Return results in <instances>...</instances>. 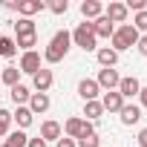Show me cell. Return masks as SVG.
Returning a JSON list of instances; mask_svg holds the SVG:
<instances>
[{"label":"cell","mask_w":147,"mask_h":147,"mask_svg":"<svg viewBox=\"0 0 147 147\" xmlns=\"http://www.w3.org/2000/svg\"><path fill=\"white\" fill-rule=\"evenodd\" d=\"M69 49H72V35H69L66 29H58V32L52 35V40L46 43V49H43V61H46V63H58V61L66 58Z\"/></svg>","instance_id":"obj_1"},{"label":"cell","mask_w":147,"mask_h":147,"mask_svg":"<svg viewBox=\"0 0 147 147\" xmlns=\"http://www.w3.org/2000/svg\"><path fill=\"white\" fill-rule=\"evenodd\" d=\"M138 38H141V35L136 32V26H133V23H121V26H115V32H113V38H110V43H113L110 49L121 55V52L133 49V46L138 43Z\"/></svg>","instance_id":"obj_2"},{"label":"cell","mask_w":147,"mask_h":147,"mask_svg":"<svg viewBox=\"0 0 147 147\" xmlns=\"http://www.w3.org/2000/svg\"><path fill=\"white\" fill-rule=\"evenodd\" d=\"M69 35H72V43H75L78 49H84V52H98V38H95V29H92L90 20L78 23Z\"/></svg>","instance_id":"obj_3"},{"label":"cell","mask_w":147,"mask_h":147,"mask_svg":"<svg viewBox=\"0 0 147 147\" xmlns=\"http://www.w3.org/2000/svg\"><path fill=\"white\" fill-rule=\"evenodd\" d=\"M61 130H63V136H66V138H81V136H90V133H95V127H92L90 121L78 118V115H72V118H66Z\"/></svg>","instance_id":"obj_4"},{"label":"cell","mask_w":147,"mask_h":147,"mask_svg":"<svg viewBox=\"0 0 147 147\" xmlns=\"http://www.w3.org/2000/svg\"><path fill=\"white\" fill-rule=\"evenodd\" d=\"M118 81H121L118 69H98V78H95V84H98L104 92H113V90H118Z\"/></svg>","instance_id":"obj_5"},{"label":"cell","mask_w":147,"mask_h":147,"mask_svg":"<svg viewBox=\"0 0 147 147\" xmlns=\"http://www.w3.org/2000/svg\"><path fill=\"white\" fill-rule=\"evenodd\" d=\"M138 90H141V81H138V78H133V75H127V78H121V81H118V90H115V92L127 101V98H138Z\"/></svg>","instance_id":"obj_6"},{"label":"cell","mask_w":147,"mask_h":147,"mask_svg":"<svg viewBox=\"0 0 147 147\" xmlns=\"http://www.w3.org/2000/svg\"><path fill=\"white\" fill-rule=\"evenodd\" d=\"M52 81H55V75H52V69H46V66H40L35 75H32V87H35V92H49Z\"/></svg>","instance_id":"obj_7"},{"label":"cell","mask_w":147,"mask_h":147,"mask_svg":"<svg viewBox=\"0 0 147 147\" xmlns=\"http://www.w3.org/2000/svg\"><path fill=\"white\" fill-rule=\"evenodd\" d=\"M78 95L84 98V104H87V101H98L101 87L95 84V78H84V81H78Z\"/></svg>","instance_id":"obj_8"},{"label":"cell","mask_w":147,"mask_h":147,"mask_svg":"<svg viewBox=\"0 0 147 147\" xmlns=\"http://www.w3.org/2000/svg\"><path fill=\"white\" fill-rule=\"evenodd\" d=\"M104 15H107L113 23L121 26V23H127V15H130V12H127V6L121 3V0H110V6L104 9Z\"/></svg>","instance_id":"obj_9"},{"label":"cell","mask_w":147,"mask_h":147,"mask_svg":"<svg viewBox=\"0 0 147 147\" xmlns=\"http://www.w3.org/2000/svg\"><path fill=\"white\" fill-rule=\"evenodd\" d=\"M20 72H26V75H35V72L40 69V55L32 49V52H23L20 55V63H18Z\"/></svg>","instance_id":"obj_10"},{"label":"cell","mask_w":147,"mask_h":147,"mask_svg":"<svg viewBox=\"0 0 147 147\" xmlns=\"http://www.w3.org/2000/svg\"><path fill=\"white\" fill-rule=\"evenodd\" d=\"M98 101H101L104 113H121V107L127 104V101H124V98H121V95H118L115 90H113V92H104V95H101Z\"/></svg>","instance_id":"obj_11"},{"label":"cell","mask_w":147,"mask_h":147,"mask_svg":"<svg viewBox=\"0 0 147 147\" xmlns=\"http://www.w3.org/2000/svg\"><path fill=\"white\" fill-rule=\"evenodd\" d=\"M118 118H121L124 127H133V124L141 121V107H138V104H124L121 113H118Z\"/></svg>","instance_id":"obj_12"},{"label":"cell","mask_w":147,"mask_h":147,"mask_svg":"<svg viewBox=\"0 0 147 147\" xmlns=\"http://www.w3.org/2000/svg\"><path fill=\"white\" fill-rule=\"evenodd\" d=\"M43 9H46L43 0H18V15H20V18H29V20H32V15H38V12H43Z\"/></svg>","instance_id":"obj_13"},{"label":"cell","mask_w":147,"mask_h":147,"mask_svg":"<svg viewBox=\"0 0 147 147\" xmlns=\"http://www.w3.org/2000/svg\"><path fill=\"white\" fill-rule=\"evenodd\" d=\"M49 92H32V98H29V110H32V115H40V113H46L49 110Z\"/></svg>","instance_id":"obj_14"},{"label":"cell","mask_w":147,"mask_h":147,"mask_svg":"<svg viewBox=\"0 0 147 147\" xmlns=\"http://www.w3.org/2000/svg\"><path fill=\"white\" fill-rule=\"evenodd\" d=\"M92 29H95V38H113L115 23H113L107 15H101V18H95V20H92Z\"/></svg>","instance_id":"obj_15"},{"label":"cell","mask_w":147,"mask_h":147,"mask_svg":"<svg viewBox=\"0 0 147 147\" xmlns=\"http://www.w3.org/2000/svg\"><path fill=\"white\" fill-rule=\"evenodd\" d=\"M95 58H98L101 69H115V63H118V52H113L110 46H98Z\"/></svg>","instance_id":"obj_16"},{"label":"cell","mask_w":147,"mask_h":147,"mask_svg":"<svg viewBox=\"0 0 147 147\" xmlns=\"http://www.w3.org/2000/svg\"><path fill=\"white\" fill-rule=\"evenodd\" d=\"M61 136H63V130H61L58 121H43V124H40V138H43L46 144H49V141H58Z\"/></svg>","instance_id":"obj_17"},{"label":"cell","mask_w":147,"mask_h":147,"mask_svg":"<svg viewBox=\"0 0 147 147\" xmlns=\"http://www.w3.org/2000/svg\"><path fill=\"white\" fill-rule=\"evenodd\" d=\"M81 15H84V20H95V18H101L104 15V6L98 3V0H84V3H81Z\"/></svg>","instance_id":"obj_18"},{"label":"cell","mask_w":147,"mask_h":147,"mask_svg":"<svg viewBox=\"0 0 147 147\" xmlns=\"http://www.w3.org/2000/svg\"><path fill=\"white\" fill-rule=\"evenodd\" d=\"M12 121L18 124V130H26V127L35 121V115H32V110H29V107H18V110L12 113Z\"/></svg>","instance_id":"obj_19"},{"label":"cell","mask_w":147,"mask_h":147,"mask_svg":"<svg viewBox=\"0 0 147 147\" xmlns=\"http://www.w3.org/2000/svg\"><path fill=\"white\" fill-rule=\"evenodd\" d=\"M9 92H12V101H15L18 107H26V104H29V98H32V92H29V87H26V84H15Z\"/></svg>","instance_id":"obj_20"},{"label":"cell","mask_w":147,"mask_h":147,"mask_svg":"<svg viewBox=\"0 0 147 147\" xmlns=\"http://www.w3.org/2000/svg\"><path fill=\"white\" fill-rule=\"evenodd\" d=\"M0 84H6L9 90H12L15 84H20V69H18V66H6L3 72H0Z\"/></svg>","instance_id":"obj_21"},{"label":"cell","mask_w":147,"mask_h":147,"mask_svg":"<svg viewBox=\"0 0 147 147\" xmlns=\"http://www.w3.org/2000/svg\"><path fill=\"white\" fill-rule=\"evenodd\" d=\"M101 113H104V107H101V101H87L84 104V121H98L101 118Z\"/></svg>","instance_id":"obj_22"},{"label":"cell","mask_w":147,"mask_h":147,"mask_svg":"<svg viewBox=\"0 0 147 147\" xmlns=\"http://www.w3.org/2000/svg\"><path fill=\"white\" fill-rule=\"evenodd\" d=\"M18 55V43L9 35H0V58H15Z\"/></svg>","instance_id":"obj_23"},{"label":"cell","mask_w":147,"mask_h":147,"mask_svg":"<svg viewBox=\"0 0 147 147\" xmlns=\"http://www.w3.org/2000/svg\"><path fill=\"white\" fill-rule=\"evenodd\" d=\"M12 26H15L18 35H35V32H38V29H35V20H29V18H18Z\"/></svg>","instance_id":"obj_24"},{"label":"cell","mask_w":147,"mask_h":147,"mask_svg":"<svg viewBox=\"0 0 147 147\" xmlns=\"http://www.w3.org/2000/svg\"><path fill=\"white\" fill-rule=\"evenodd\" d=\"M6 144H9V147H26V144H29V136H26L23 130H12V133L6 136Z\"/></svg>","instance_id":"obj_25"},{"label":"cell","mask_w":147,"mask_h":147,"mask_svg":"<svg viewBox=\"0 0 147 147\" xmlns=\"http://www.w3.org/2000/svg\"><path fill=\"white\" fill-rule=\"evenodd\" d=\"M15 43H18V49L32 52V46H38V32H35V35H18V38H15Z\"/></svg>","instance_id":"obj_26"},{"label":"cell","mask_w":147,"mask_h":147,"mask_svg":"<svg viewBox=\"0 0 147 147\" xmlns=\"http://www.w3.org/2000/svg\"><path fill=\"white\" fill-rule=\"evenodd\" d=\"M133 26H136V32H138V35H147V9L133 15Z\"/></svg>","instance_id":"obj_27"},{"label":"cell","mask_w":147,"mask_h":147,"mask_svg":"<svg viewBox=\"0 0 147 147\" xmlns=\"http://www.w3.org/2000/svg\"><path fill=\"white\" fill-rule=\"evenodd\" d=\"M46 9H49L52 15H66V12H69V0H49Z\"/></svg>","instance_id":"obj_28"},{"label":"cell","mask_w":147,"mask_h":147,"mask_svg":"<svg viewBox=\"0 0 147 147\" xmlns=\"http://www.w3.org/2000/svg\"><path fill=\"white\" fill-rule=\"evenodd\" d=\"M75 144H78V147H101V138H98V133H90V136L75 138Z\"/></svg>","instance_id":"obj_29"},{"label":"cell","mask_w":147,"mask_h":147,"mask_svg":"<svg viewBox=\"0 0 147 147\" xmlns=\"http://www.w3.org/2000/svg\"><path fill=\"white\" fill-rule=\"evenodd\" d=\"M9 127H12V113L9 110H0V138L9 136Z\"/></svg>","instance_id":"obj_30"},{"label":"cell","mask_w":147,"mask_h":147,"mask_svg":"<svg viewBox=\"0 0 147 147\" xmlns=\"http://www.w3.org/2000/svg\"><path fill=\"white\" fill-rule=\"evenodd\" d=\"M127 12H144L147 9V0H127Z\"/></svg>","instance_id":"obj_31"},{"label":"cell","mask_w":147,"mask_h":147,"mask_svg":"<svg viewBox=\"0 0 147 147\" xmlns=\"http://www.w3.org/2000/svg\"><path fill=\"white\" fill-rule=\"evenodd\" d=\"M55 147H78V144H75V138H66V136H61V138L55 141Z\"/></svg>","instance_id":"obj_32"},{"label":"cell","mask_w":147,"mask_h":147,"mask_svg":"<svg viewBox=\"0 0 147 147\" xmlns=\"http://www.w3.org/2000/svg\"><path fill=\"white\" fill-rule=\"evenodd\" d=\"M136 49H138V55H144V58H147V35H141V38H138Z\"/></svg>","instance_id":"obj_33"},{"label":"cell","mask_w":147,"mask_h":147,"mask_svg":"<svg viewBox=\"0 0 147 147\" xmlns=\"http://www.w3.org/2000/svg\"><path fill=\"white\" fill-rule=\"evenodd\" d=\"M136 141H138V147H147V127L138 130V138H136Z\"/></svg>","instance_id":"obj_34"},{"label":"cell","mask_w":147,"mask_h":147,"mask_svg":"<svg viewBox=\"0 0 147 147\" xmlns=\"http://www.w3.org/2000/svg\"><path fill=\"white\" fill-rule=\"evenodd\" d=\"M26 147H46V141L40 138V136H35V138H29V144Z\"/></svg>","instance_id":"obj_35"},{"label":"cell","mask_w":147,"mask_h":147,"mask_svg":"<svg viewBox=\"0 0 147 147\" xmlns=\"http://www.w3.org/2000/svg\"><path fill=\"white\" fill-rule=\"evenodd\" d=\"M138 107H147V87L138 90Z\"/></svg>","instance_id":"obj_36"},{"label":"cell","mask_w":147,"mask_h":147,"mask_svg":"<svg viewBox=\"0 0 147 147\" xmlns=\"http://www.w3.org/2000/svg\"><path fill=\"white\" fill-rule=\"evenodd\" d=\"M0 147H9V144H6V141H3V144H0Z\"/></svg>","instance_id":"obj_37"},{"label":"cell","mask_w":147,"mask_h":147,"mask_svg":"<svg viewBox=\"0 0 147 147\" xmlns=\"http://www.w3.org/2000/svg\"><path fill=\"white\" fill-rule=\"evenodd\" d=\"M0 87H3V84H0Z\"/></svg>","instance_id":"obj_38"}]
</instances>
